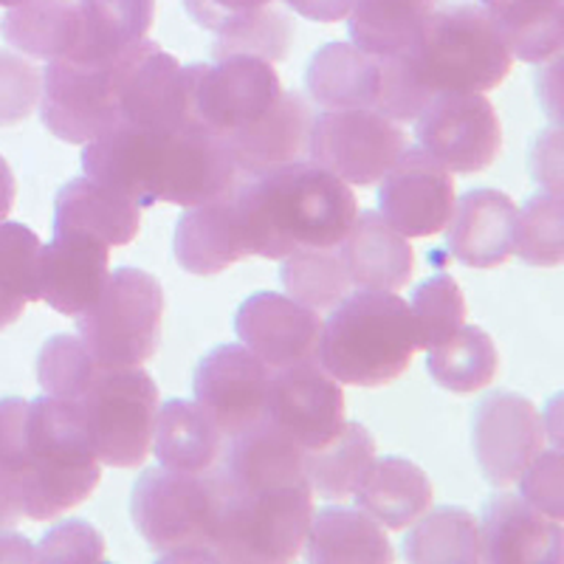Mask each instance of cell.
I'll return each mask as SVG.
<instances>
[{"mask_svg": "<svg viewBox=\"0 0 564 564\" xmlns=\"http://www.w3.org/2000/svg\"><path fill=\"white\" fill-rule=\"evenodd\" d=\"M99 477L102 463L68 401H0V531L83 506Z\"/></svg>", "mask_w": 564, "mask_h": 564, "instance_id": "1", "label": "cell"}, {"mask_svg": "<svg viewBox=\"0 0 564 564\" xmlns=\"http://www.w3.org/2000/svg\"><path fill=\"white\" fill-rule=\"evenodd\" d=\"M231 198L246 251L263 260L339 246L359 215L350 184L314 161H296L260 178H240Z\"/></svg>", "mask_w": 564, "mask_h": 564, "instance_id": "2", "label": "cell"}, {"mask_svg": "<svg viewBox=\"0 0 564 564\" xmlns=\"http://www.w3.org/2000/svg\"><path fill=\"white\" fill-rule=\"evenodd\" d=\"M390 57L421 108L437 94H486L500 88L513 65L491 14L475 3L435 9L404 52Z\"/></svg>", "mask_w": 564, "mask_h": 564, "instance_id": "3", "label": "cell"}, {"mask_svg": "<svg viewBox=\"0 0 564 564\" xmlns=\"http://www.w3.org/2000/svg\"><path fill=\"white\" fill-rule=\"evenodd\" d=\"M415 350L410 302L390 291H356L322 322L316 361L339 384L384 387L410 370Z\"/></svg>", "mask_w": 564, "mask_h": 564, "instance_id": "4", "label": "cell"}, {"mask_svg": "<svg viewBox=\"0 0 564 564\" xmlns=\"http://www.w3.org/2000/svg\"><path fill=\"white\" fill-rule=\"evenodd\" d=\"M130 520L159 562H215L218 477L148 468L130 494Z\"/></svg>", "mask_w": 564, "mask_h": 564, "instance_id": "5", "label": "cell"}, {"mask_svg": "<svg viewBox=\"0 0 564 564\" xmlns=\"http://www.w3.org/2000/svg\"><path fill=\"white\" fill-rule=\"evenodd\" d=\"M311 517H314V491L308 480L263 488V491H229L220 486L215 562H294L305 547Z\"/></svg>", "mask_w": 564, "mask_h": 564, "instance_id": "6", "label": "cell"}, {"mask_svg": "<svg viewBox=\"0 0 564 564\" xmlns=\"http://www.w3.org/2000/svg\"><path fill=\"white\" fill-rule=\"evenodd\" d=\"M99 463L135 468L153 446L159 387L141 367H97L74 401Z\"/></svg>", "mask_w": 564, "mask_h": 564, "instance_id": "7", "label": "cell"}, {"mask_svg": "<svg viewBox=\"0 0 564 564\" xmlns=\"http://www.w3.org/2000/svg\"><path fill=\"white\" fill-rule=\"evenodd\" d=\"M77 319L79 339L99 367H141L159 350L164 291L153 274L124 265Z\"/></svg>", "mask_w": 564, "mask_h": 564, "instance_id": "8", "label": "cell"}, {"mask_svg": "<svg viewBox=\"0 0 564 564\" xmlns=\"http://www.w3.org/2000/svg\"><path fill=\"white\" fill-rule=\"evenodd\" d=\"M184 77L189 122L218 135L260 119L282 94L274 65L249 54L186 65Z\"/></svg>", "mask_w": 564, "mask_h": 564, "instance_id": "9", "label": "cell"}, {"mask_svg": "<svg viewBox=\"0 0 564 564\" xmlns=\"http://www.w3.org/2000/svg\"><path fill=\"white\" fill-rule=\"evenodd\" d=\"M404 150V130L376 108L325 110L311 122V161L345 184H376Z\"/></svg>", "mask_w": 564, "mask_h": 564, "instance_id": "10", "label": "cell"}, {"mask_svg": "<svg viewBox=\"0 0 564 564\" xmlns=\"http://www.w3.org/2000/svg\"><path fill=\"white\" fill-rule=\"evenodd\" d=\"M40 119L48 133L68 144H88L116 122H122L116 57L108 63L48 59L40 94Z\"/></svg>", "mask_w": 564, "mask_h": 564, "instance_id": "11", "label": "cell"}, {"mask_svg": "<svg viewBox=\"0 0 564 564\" xmlns=\"http://www.w3.org/2000/svg\"><path fill=\"white\" fill-rule=\"evenodd\" d=\"M415 122L423 153L449 173H482L500 155V116L482 94H437Z\"/></svg>", "mask_w": 564, "mask_h": 564, "instance_id": "12", "label": "cell"}, {"mask_svg": "<svg viewBox=\"0 0 564 564\" xmlns=\"http://www.w3.org/2000/svg\"><path fill=\"white\" fill-rule=\"evenodd\" d=\"M240 181L224 135L198 124L161 130L155 150V204L198 206L220 198Z\"/></svg>", "mask_w": 564, "mask_h": 564, "instance_id": "13", "label": "cell"}, {"mask_svg": "<svg viewBox=\"0 0 564 564\" xmlns=\"http://www.w3.org/2000/svg\"><path fill=\"white\" fill-rule=\"evenodd\" d=\"M263 417L300 449H319L345 426V392L319 361L271 370Z\"/></svg>", "mask_w": 564, "mask_h": 564, "instance_id": "14", "label": "cell"}, {"mask_svg": "<svg viewBox=\"0 0 564 564\" xmlns=\"http://www.w3.org/2000/svg\"><path fill=\"white\" fill-rule=\"evenodd\" d=\"M545 441V415L517 392L486 395L471 415V449L482 477L497 488L520 480Z\"/></svg>", "mask_w": 564, "mask_h": 564, "instance_id": "15", "label": "cell"}, {"mask_svg": "<svg viewBox=\"0 0 564 564\" xmlns=\"http://www.w3.org/2000/svg\"><path fill=\"white\" fill-rule=\"evenodd\" d=\"M455 178L421 148L404 150L379 186V206L404 238L441 235L455 212Z\"/></svg>", "mask_w": 564, "mask_h": 564, "instance_id": "16", "label": "cell"}, {"mask_svg": "<svg viewBox=\"0 0 564 564\" xmlns=\"http://www.w3.org/2000/svg\"><path fill=\"white\" fill-rule=\"evenodd\" d=\"M116 79L122 122L153 130L193 124L186 110L184 68L153 40H141L116 57Z\"/></svg>", "mask_w": 564, "mask_h": 564, "instance_id": "17", "label": "cell"}, {"mask_svg": "<svg viewBox=\"0 0 564 564\" xmlns=\"http://www.w3.org/2000/svg\"><path fill=\"white\" fill-rule=\"evenodd\" d=\"M271 370L243 345H218L198 361L195 401L224 430L226 437L263 421Z\"/></svg>", "mask_w": 564, "mask_h": 564, "instance_id": "18", "label": "cell"}, {"mask_svg": "<svg viewBox=\"0 0 564 564\" xmlns=\"http://www.w3.org/2000/svg\"><path fill=\"white\" fill-rule=\"evenodd\" d=\"M235 330L269 370L316 361L322 339L319 311L291 300L289 294L260 291L249 296L235 316Z\"/></svg>", "mask_w": 564, "mask_h": 564, "instance_id": "19", "label": "cell"}, {"mask_svg": "<svg viewBox=\"0 0 564 564\" xmlns=\"http://www.w3.org/2000/svg\"><path fill=\"white\" fill-rule=\"evenodd\" d=\"M480 547L488 564H558L564 551L562 522L517 494H497L482 508Z\"/></svg>", "mask_w": 564, "mask_h": 564, "instance_id": "20", "label": "cell"}, {"mask_svg": "<svg viewBox=\"0 0 564 564\" xmlns=\"http://www.w3.org/2000/svg\"><path fill=\"white\" fill-rule=\"evenodd\" d=\"M311 122L314 110L302 94H280L260 119L224 135L240 178H260L305 159Z\"/></svg>", "mask_w": 564, "mask_h": 564, "instance_id": "21", "label": "cell"}, {"mask_svg": "<svg viewBox=\"0 0 564 564\" xmlns=\"http://www.w3.org/2000/svg\"><path fill=\"white\" fill-rule=\"evenodd\" d=\"M110 249L83 235H54L40 249L37 302L63 316H79L102 294L110 276Z\"/></svg>", "mask_w": 564, "mask_h": 564, "instance_id": "22", "label": "cell"}, {"mask_svg": "<svg viewBox=\"0 0 564 564\" xmlns=\"http://www.w3.org/2000/svg\"><path fill=\"white\" fill-rule=\"evenodd\" d=\"M520 206L497 189H471L455 200L446 246L457 263L468 269H497L513 254Z\"/></svg>", "mask_w": 564, "mask_h": 564, "instance_id": "23", "label": "cell"}, {"mask_svg": "<svg viewBox=\"0 0 564 564\" xmlns=\"http://www.w3.org/2000/svg\"><path fill=\"white\" fill-rule=\"evenodd\" d=\"M347 276L356 291L406 289L415 271V251L381 212H361L339 243Z\"/></svg>", "mask_w": 564, "mask_h": 564, "instance_id": "24", "label": "cell"}, {"mask_svg": "<svg viewBox=\"0 0 564 564\" xmlns=\"http://www.w3.org/2000/svg\"><path fill=\"white\" fill-rule=\"evenodd\" d=\"M215 477L229 491L294 486L305 480V449L263 417L240 435L229 437L226 457Z\"/></svg>", "mask_w": 564, "mask_h": 564, "instance_id": "25", "label": "cell"}, {"mask_svg": "<svg viewBox=\"0 0 564 564\" xmlns=\"http://www.w3.org/2000/svg\"><path fill=\"white\" fill-rule=\"evenodd\" d=\"M141 229V206L94 178H74L54 200V235H83L108 249L133 243Z\"/></svg>", "mask_w": 564, "mask_h": 564, "instance_id": "26", "label": "cell"}, {"mask_svg": "<svg viewBox=\"0 0 564 564\" xmlns=\"http://www.w3.org/2000/svg\"><path fill=\"white\" fill-rule=\"evenodd\" d=\"M229 437L198 401H167L159 406L153 430V455L164 468L184 475H215L226 457Z\"/></svg>", "mask_w": 564, "mask_h": 564, "instance_id": "27", "label": "cell"}, {"mask_svg": "<svg viewBox=\"0 0 564 564\" xmlns=\"http://www.w3.org/2000/svg\"><path fill=\"white\" fill-rule=\"evenodd\" d=\"M173 251L181 269L195 276L220 274L249 257L240 238L231 189L206 204L186 206V215H181L175 226Z\"/></svg>", "mask_w": 564, "mask_h": 564, "instance_id": "28", "label": "cell"}, {"mask_svg": "<svg viewBox=\"0 0 564 564\" xmlns=\"http://www.w3.org/2000/svg\"><path fill=\"white\" fill-rule=\"evenodd\" d=\"M305 558L314 564H390L395 551L387 528L361 508H322L311 517Z\"/></svg>", "mask_w": 564, "mask_h": 564, "instance_id": "29", "label": "cell"}, {"mask_svg": "<svg viewBox=\"0 0 564 564\" xmlns=\"http://www.w3.org/2000/svg\"><path fill=\"white\" fill-rule=\"evenodd\" d=\"M356 508L387 531H406L432 506V480L406 457H381L356 488Z\"/></svg>", "mask_w": 564, "mask_h": 564, "instance_id": "30", "label": "cell"}, {"mask_svg": "<svg viewBox=\"0 0 564 564\" xmlns=\"http://www.w3.org/2000/svg\"><path fill=\"white\" fill-rule=\"evenodd\" d=\"M155 0H79V37L70 59L108 63L148 40Z\"/></svg>", "mask_w": 564, "mask_h": 564, "instance_id": "31", "label": "cell"}, {"mask_svg": "<svg viewBox=\"0 0 564 564\" xmlns=\"http://www.w3.org/2000/svg\"><path fill=\"white\" fill-rule=\"evenodd\" d=\"M379 59L352 43L322 45L305 70L308 94L322 110L372 108Z\"/></svg>", "mask_w": 564, "mask_h": 564, "instance_id": "32", "label": "cell"}, {"mask_svg": "<svg viewBox=\"0 0 564 564\" xmlns=\"http://www.w3.org/2000/svg\"><path fill=\"white\" fill-rule=\"evenodd\" d=\"M376 463V437L367 426L345 421L319 449L305 452V480L322 500H347L365 482Z\"/></svg>", "mask_w": 564, "mask_h": 564, "instance_id": "33", "label": "cell"}, {"mask_svg": "<svg viewBox=\"0 0 564 564\" xmlns=\"http://www.w3.org/2000/svg\"><path fill=\"white\" fill-rule=\"evenodd\" d=\"M0 29L26 57H68L79 37V0H23L9 9Z\"/></svg>", "mask_w": 564, "mask_h": 564, "instance_id": "34", "label": "cell"}, {"mask_svg": "<svg viewBox=\"0 0 564 564\" xmlns=\"http://www.w3.org/2000/svg\"><path fill=\"white\" fill-rule=\"evenodd\" d=\"M404 539L406 562L477 564L482 562L480 520L466 508L423 511Z\"/></svg>", "mask_w": 564, "mask_h": 564, "instance_id": "35", "label": "cell"}, {"mask_svg": "<svg viewBox=\"0 0 564 564\" xmlns=\"http://www.w3.org/2000/svg\"><path fill=\"white\" fill-rule=\"evenodd\" d=\"M426 352H430L426 367H430L432 381L452 395H471V392L486 390L500 370L497 345L477 325H463L457 334Z\"/></svg>", "mask_w": 564, "mask_h": 564, "instance_id": "36", "label": "cell"}, {"mask_svg": "<svg viewBox=\"0 0 564 564\" xmlns=\"http://www.w3.org/2000/svg\"><path fill=\"white\" fill-rule=\"evenodd\" d=\"M488 14L511 57L525 63H551L562 54L564 0H517Z\"/></svg>", "mask_w": 564, "mask_h": 564, "instance_id": "37", "label": "cell"}, {"mask_svg": "<svg viewBox=\"0 0 564 564\" xmlns=\"http://www.w3.org/2000/svg\"><path fill=\"white\" fill-rule=\"evenodd\" d=\"M435 7L437 0H356L347 14L352 45L372 57L404 52Z\"/></svg>", "mask_w": 564, "mask_h": 564, "instance_id": "38", "label": "cell"}, {"mask_svg": "<svg viewBox=\"0 0 564 564\" xmlns=\"http://www.w3.org/2000/svg\"><path fill=\"white\" fill-rule=\"evenodd\" d=\"M40 238L23 224H0V330L23 316L29 302H37Z\"/></svg>", "mask_w": 564, "mask_h": 564, "instance_id": "39", "label": "cell"}, {"mask_svg": "<svg viewBox=\"0 0 564 564\" xmlns=\"http://www.w3.org/2000/svg\"><path fill=\"white\" fill-rule=\"evenodd\" d=\"M282 285L291 300L302 302L314 311L336 308L350 294V276H347L345 260L339 246L330 249H300L294 254L282 257Z\"/></svg>", "mask_w": 564, "mask_h": 564, "instance_id": "40", "label": "cell"}, {"mask_svg": "<svg viewBox=\"0 0 564 564\" xmlns=\"http://www.w3.org/2000/svg\"><path fill=\"white\" fill-rule=\"evenodd\" d=\"M513 254L536 269H556L564 260V200L558 193H539L517 215Z\"/></svg>", "mask_w": 564, "mask_h": 564, "instance_id": "41", "label": "cell"}, {"mask_svg": "<svg viewBox=\"0 0 564 564\" xmlns=\"http://www.w3.org/2000/svg\"><path fill=\"white\" fill-rule=\"evenodd\" d=\"M415 341L421 350H432L466 325V300L455 276L435 274L421 282L410 302Z\"/></svg>", "mask_w": 564, "mask_h": 564, "instance_id": "42", "label": "cell"}, {"mask_svg": "<svg viewBox=\"0 0 564 564\" xmlns=\"http://www.w3.org/2000/svg\"><path fill=\"white\" fill-rule=\"evenodd\" d=\"M97 367L79 336H52L37 356V381L45 395L74 401Z\"/></svg>", "mask_w": 564, "mask_h": 564, "instance_id": "43", "label": "cell"}, {"mask_svg": "<svg viewBox=\"0 0 564 564\" xmlns=\"http://www.w3.org/2000/svg\"><path fill=\"white\" fill-rule=\"evenodd\" d=\"M291 37H294V29H291L289 18L276 9H265L254 18H246L235 26L224 29L218 34V43H215V59L231 57V54H249V57L274 63V59H282L289 54Z\"/></svg>", "mask_w": 564, "mask_h": 564, "instance_id": "44", "label": "cell"}, {"mask_svg": "<svg viewBox=\"0 0 564 564\" xmlns=\"http://www.w3.org/2000/svg\"><path fill=\"white\" fill-rule=\"evenodd\" d=\"M43 94V70L32 59L0 52V128L20 124L32 116Z\"/></svg>", "mask_w": 564, "mask_h": 564, "instance_id": "45", "label": "cell"}, {"mask_svg": "<svg viewBox=\"0 0 564 564\" xmlns=\"http://www.w3.org/2000/svg\"><path fill=\"white\" fill-rule=\"evenodd\" d=\"M34 562L45 564H97L105 562V539L88 522L70 520L52 528L34 547Z\"/></svg>", "mask_w": 564, "mask_h": 564, "instance_id": "46", "label": "cell"}, {"mask_svg": "<svg viewBox=\"0 0 564 564\" xmlns=\"http://www.w3.org/2000/svg\"><path fill=\"white\" fill-rule=\"evenodd\" d=\"M517 482H520L522 500L531 502L536 511H542L545 517H551V520L562 522L564 517L562 452L558 449L539 452Z\"/></svg>", "mask_w": 564, "mask_h": 564, "instance_id": "47", "label": "cell"}, {"mask_svg": "<svg viewBox=\"0 0 564 564\" xmlns=\"http://www.w3.org/2000/svg\"><path fill=\"white\" fill-rule=\"evenodd\" d=\"M271 3L274 0H184L189 18L200 29H209L215 34L235 26L240 20L265 12V9H271Z\"/></svg>", "mask_w": 564, "mask_h": 564, "instance_id": "48", "label": "cell"}, {"mask_svg": "<svg viewBox=\"0 0 564 564\" xmlns=\"http://www.w3.org/2000/svg\"><path fill=\"white\" fill-rule=\"evenodd\" d=\"M533 178L545 186V193L562 195V130L553 124L536 139L531 155Z\"/></svg>", "mask_w": 564, "mask_h": 564, "instance_id": "49", "label": "cell"}, {"mask_svg": "<svg viewBox=\"0 0 564 564\" xmlns=\"http://www.w3.org/2000/svg\"><path fill=\"white\" fill-rule=\"evenodd\" d=\"M300 18L316 20V23H339L352 12L356 0H285Z\"/></svg>", "mask_w": 564, "mask_h": 564, "instance_id": "50", "label": "cell"}, {"mask_svg": "<svg viewBox=\"0 0 564 564\" xmlns=\"http://www.w3.org/2000/svg\"><path fill=\"white\" fill-rule=\"evenodd\" d=\"M0 562H34V545L7 528L0 531Z\"/></svg>", "mask_w": 564, "mask_h": 564, "instance_id": "51", "label": "cell"}, {"mask_svg": "<svg viewBox=\"0 0 564 564\" xmlns=\"http://www.w3.org/2000/svg\"><path fill=\"white\" fill-rule=\"evenodd\" d=\"M14 195H18V181H14L12 167H9V161L0 155V224L12 215L14 206Z\"/></svg>", "mask_w": 564, "mask_h": 564, "instance_id": "52", "label": "cell"}, {"mask_svg": "<svg viewBox=\"0 0 564 564\" xmlns=\"http://www.w3.org/2000/svg\"><path fill=\"white\" fill-rule=\"evenodd\" d=\"M482 9H488V12H494V9H502L508 7V3H517V0H480Z\"/></svg>", "mask_w": 564, "mask_h": 564, "instance_id": "53", "label": "cell"}, {"mask_svg": "<svg viewBox=\"0 0 564 564\" xmlns=\"http://www.w3.org/2000/svg\"><path fill=\"white\" fill-rule=\"evenodd\" d=\"M20 3H23V0H0V7H3V9H12V7H20Z\"/></svg>", "mask_w": 564, "mask_h": 564, "instance_id": "54", "label": "cell"}]
</instances>
